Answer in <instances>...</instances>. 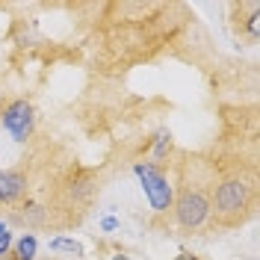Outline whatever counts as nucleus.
Segmentation results:
<instances>
[{
	"label": "nucleus",
	"instance_id": "f257e3e1",
	"mask_svg": "<svg viewBox=\"0 0 260 260\" xmlns=\"http://www.w3.org/2000/svg\"><path fill=\"white\" fill-rule=\"evenodd\" d=\"M251 207H254V186H251V180H243L237 175L219 180V186L213 192V201H210V216L216 219L219 228L243 225V219L251 213Z\"/></svg>",
	"mask_w": 260,
	"mask_h": 260
},
{
	"label": "nucleus",
	"instance_id": "f03ea898",
	"mask_svg": "<svg viewBox=\"0 0 260 260\" xmlns=\"http://www.w3.org/2000/svg\"><path fill=\"white\" fill-rule=\"evenodd\" d=\"M172 213H175V222L183 231H198V228L207 225L210 219V195L198 186H183L180 195L172 204Z\"/></svg>",
	"mask_w": 260,
	"mask_h": 260
},
{
	"label": "nucleus",
	"instance_id": "7ed1b4c3",
	"mask_svg": "<svg viewBox=\"0 0 260 260\" xmlns=\"http://www.w3.org/2000/svg\"><path fill=\"white\" fill-rule=\"evenodd\" d=\"M136 178L142 183V192H145L148 204L154 213H169L175 204V186L169 183V178L162 175V169L157 162H136L133 166Z\"/></svg>",
	"mask_w": 260,
	"mask_h": 260
},
{
	"label": "nucleus",
	"instance_id": "20e7f679",
	"mask_svg": "<svg viewBox=\"0 0 260 260\" xmlns=\"http://www.w3.org/2000/svg\"><path fill=\"white\" fill-rule=\"evenodd\" d=\"M3 127L15 142H27L32 127H36V110L30 101H12L3 110Z\"/></svg>",
	"mask_w": 260,
	"mask_h": 260
},
{
	"label": "nucleus",
	"instance_id": "39448f33",
	"mask_svg": "<svg viewBox=\"0 0 260 260\" xmlns=\"http://www.w3.org/2000/svg\"><path fill=\"white\" fill-rule=\"evenodd\" d=\"M24 195H27V175L0 172V204H15Z\"/></svg>",
	"mask_w": 260,
	"mask_h": 260
},
{
	"label": "nucleus",
	"instance_id": "423d86ee",
	"mask_svg": "<svg viewBox=\"0 0 260 260\" xmlns=\"http://www.w3.org/2000/svg\"><path fill=\"white\" fill-rule=\"evenodd\" d=\"M48 248L53 254H68V257H74V260H80L83 254H86V248H83L77 240H68V237H53L48 243Z\"/></svg>",
	"mask_w": 260,
	"mask_h": 260
},
{
	"label": "nucleus",
	"instance_id": "0eeeda50",
	"mask_svg": "<svg viewBox=\"0 0 260 260\" xmlns=\"http://www.w3.org/2000/svg\"><path fill=\"white\" fill-rule=\"evenodd\" d=\"M36 251H39V240H36V234H24V237H18L15 251H12V260H36Z\"/></svg>",
	"mask_w": 260,
	"mask_h": 260
},
{
	"label": "nucleus",
	"instance_id": "6e6552de",
	"mask_svg": "<svg viewBox=\"0 0 260 260\" xmlns=\"http://www.w3.org/2000/svg\"><path fill=\"white\" fill-rule=\"evenodd\" d=\"M9 251H12V234L6 231V234L0 237V260H3V257H9Z\"/></svg>",
	"mask_w": 260,
	"mask_h": 260
},
{
	"label": "nucleus",
	"instance_id": "1a4fd4ad",
	"mask_svg": "<svg viewBox=\"0 0 260 260\" xmlns=\"http://www.w3.org/2000/svg\"><path fill=\"white\" fill-rule=\"evenodd\" d=\"M101 228H104V231H115V228H118V219H113V216H107V219L101 222Z\"/></svg>",
	"mask_w": 260,
	"mask_h": 260
},
{
	"label": "nucleus",
	"instance_id": "9d476101",
	"mask_svg": "<svg viewBox=\"0 0 260 260\" xmlns=\"http://www.w3.org/2000/svg\"><path fill=\"white\" fill-rule=\"evenodd\" d=\"M110 260H139V257H133V254H113Z\"/></svg>",
	"mask_w": 260,
	"mask_h": 260
},
{
	"label": "nucleus",
	"instance_id": "9b49d317",
	"mask_svg": "<svg viewBox=\"0 0 260 260\" xmlns=\"http://www.w3.org/2000/svg\"><path fill=\"white\" fill-rule=\"evenodd\" d=\"M3 234H6V225H3V222H0V237H3Z\"/></svg>",
	"mask_w": 260,
	"mask_h": 260
}]
</instances>
